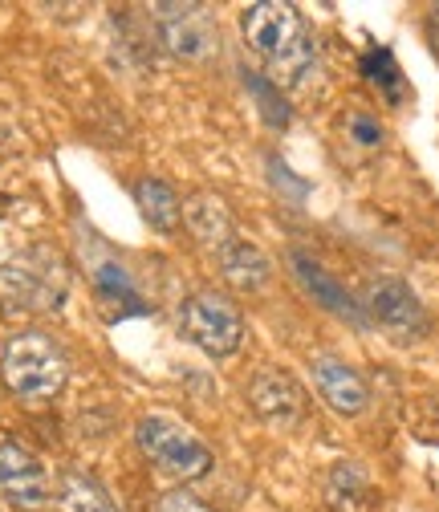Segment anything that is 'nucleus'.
<instances>
[{
    "label": "nucleus",
    "mask_w": 439,
    "mask_h": 512,
    "mask_svg": "<svg viewBox=\"0 0 439 512\" xmlns=\"http://www.w3.org/2000/svg\"><path fill=\"white\" fill-rule=\"evenodd\" d=\"M155 512H216L208 500H200L196 492H187V488H171L159 496V508Z\"/></svg>",
    "instance_id": "obj_21"
},
{
    "label": "nucleus",
    "mask_w": 439,
    "mask_h": 512,
    "mask_svg": "<svg viewBox=\"0 0 439 512\" xmlns=\"http://www.w3.org/2000/svg\"><path fill=\"white\" fill-rule=\"evenodd\" d=\"M183 224L187 232H192L204 248H224L232 236H236V224H232V212L224 204V196H216V191H192V196L183 200Z\"/></svg>",
    "instance_id": "obj_12"
},
{
    "label": "nucleus",
    "mask_w": 439,
    "mask_h": 512,
    "mask_svg": "<svg viewBox=\"0 0 439 512\" xmlns=\"http://www.w3.org/2000/svg\"><path fill=\"white\" fill-rule=\"evenodd\" d=\"M57 492H61V504H66L70 512H118L114 496H110L94 476H86V472H78V468L61 472Z\"/></svg>",
    "instance_id": "obj_17"
},
{
    "label": "nucleus",
    "mask_w": 439,
    "mask_h": 512,
    "mask_svg": "<svg viewBox=\"0 0 439 512\" xmlns=\"http://www.w3.org/2000/svg\"><path fill=\"white\" fill-rule=\"evenodd\" d=\"M135 439H139V452L171 480L187 484V480H200L212 472L216 456L212 447L171 415H143L139 427H135Z\"/></svg>",
    "instance_id": "obj_4"
},
{
    "label": "nucleus",
    "mask_w": 439,
    "mask_h": 512,
    "mask_svg": "<svg viewBox=\"0 0 439 512\" xmlns=\"http://www.w3.org/2000/svg\"><path fill=\"white\" fill-rule=\"evenodd\" d=\"M326 496L338 512H358L362 500H366V472L358 464H334L330 472V484H326Z\"/></svg>",
    "instance_id": "obj_18"
},
{
    "label": "nucleus",
    "mask_w": 439,
    "mask_h": 512,
    "mask_svg": "<svg viewBox=\"0 0 439 512\" xmlns=\"http://www.w3.org/2000/svg\"><path fill=\"white\" fill-rule=\"evenodd\" d=\"M427 37H431V45L439 53V9H431V17H427Z\"/></svg>",
    "instance_id": "obj_22"
},
{
    "label": "nucleus",
    "mask_w": 439,
    "mask_h": 512,
    "mask_svg": "<svg viewBox=\"0 0 439 512\" xmlns=\"http://www.w3.org/2000/svg\"><path fill=\"white\" fill-rule=\"evenodd\" d=\"M244 86H248V94L261 102V114L269 118V126H285V122H289V102L281 98V90H277L269 78H261V74H244Z\"/></svg>",
    "instance_id": "obj_19"
},
{
    "label": "nucleus",
    "mask_w": 439,
    "mask_h": 512,
    "mask_svg": "<svg viewBox=\"0 0 439 512\" xmlns=\"http://www.w3.org/2000/svg\"><path fill=\"white\" fill-rule=\"evenodd\" d=\"M66 265L49 248H29L0 265V309L5 313H53L66 301Z\"/></svg>",
    "instance_id": "obj_3"
},
{
    "label": "nucleus",
    "mask_w": 439,
    "mask_h": 512,
    "mask_svg": "<svg viewBox=\"0 0 439 512\" xmlns=\"http://www.w3.org/2000/svg\"><path fill=\"white\" fill-rule=\"evenodd\" d=\"M309 374H313V382H318L322 399L338 415H362L370 407V387L350 362H342L334 354H318V358H309Z\"/></svg>",
    "instance_id": "obj_10"
},
{
    "label": "nucleus",
    "mask_w": 439,
    "mask_h": 512,
    "mask_svg": "<svg viewBox=\"0 0 439 512\" xmlns=\"http://www.w3.org/2000/svg\"><path fill=\"white\" fill-rule=\"evenodd\" d=\"M240 33L248 49L261 53L269 66L285 78H301L313 66V41L305 29V17L285 5V0H261L240 13Z\"/></svg>",
    "instance_id": "obj_1"
},
{
    "label": "nucleus",
    "mask_w": 439,
    "mask_h": 512,
    "mask_svg": "<svg viewBox=\"0 0 439 512\" xmlns=\"http://www.w3.org/2000/svg\"><path fill=\"white\" fill-rule=\"evenodd\" d=\"M289 265H293L297 281L305 285V293L322 309H330L334 317H346V322H354V326H366V313L354 305V297L342 289V281L334 273H326L322 261H313V256H305V252H289Z\"/></svg>",
    "instance_id": "obj_11"
},
{
    "label": "nucleus",
    "mask_w": 439,
    "mask_h": 512,
    "mask_svg": "<svg viewBox=\"0 0 439 512\" xmlns=\"http://www.w3.org/2000/svg\"><path fill=\"white\" fill-rule=\"evenodd\" d=\"M155 33L163 49H171L183 61H204L220 49V29L216 17L204 5H155Z\"/></svg>",
    "instance_id": "obj_6"
},
{
    "label": "nucleus",
    "mask_w": 439,
    "mask_h": 512,
    "mask_svg": "<svg viewBox=\"0 0 439 512\" xmlns=\"http://www.w3.org/2000/svg\"><path fill=\"white\" fill-rule=\"evenodd\" d=\"M220 269H224L228 285L240 289V293H261V289L273 281L269 256H265L253 240H240V236H232V240L220 248Z\"/></svg>",
    "instance_id": "obj_13"
},
{
    "label": "nucleus",
    "mask_w": 439,
    "mask_h": 512,
    "mask_svg": "<svg viewBox=\"0 0 439 512\" xmlns=\"http://www.w3.org/2000/svg\"><path fill=\"white\" fill-rule=\"evenodd\" d=\"M94 289H98V301H102V313H106V317L147 313V301L139 297L131 273H127V269H118L114 261H106V265L94 269Z\"/></svg>",
    "instance_id": "obj_14"
},
{
    "label": "nucleus",
    "mask_w": 439,
    "mask_h": 512,
    "mask_svg": "<svg viewBox=\"0 0 439 512\" xmlns=\"http://www.w3.org/2000/svg\"><path fill=\"white\" fill-rule=\"evenodd\" d=\"M179 334L212 358H232L244 342V313L220 289H200L179 305Z\"/></svg>",
    "instance_id": "obj_5"
},
{
    "label": "nucleus",
    "mask_w": 439,
    "mask_h": 512,
    "mask_svg": "<svg viewBox=\"0 0 439 512\" xmlns=\"http://www.w3.org/2000/svg\"><path fill=\"white\" fill-rule=\"evenodd\" d=\"M366 317H374V322L383 330H391L395 338L427 334V313L403 277H383L366 289Z\"/></svg>",
    "instance_id": "obj_8"
},
{
    "label": "nucleus",
    "mask_w": 439,
    "mask_h": 512,
    "mask_svg": "<svg viewBox=\"0 0 439 512\" xmlns=\"http://www.w3.org/2000/svg\"><path fill=\"white\" fill-rule=\"evenodd\" d=\"M362 78H366L374 90H379L391 106L407 102V78H403L399 61H395V53H391L387 45H370V49L362 53Z\"/></svg>",
    "instance_id": "obj_16"
},
{
    "label": "nucleus",
    "mask_w": 439,
    "mask_h": 512,
    "mask_svg": "<svg viewBox=\"0 0 439 512\" xmlns=\"http://www.w3.org/2000/svg\"><path fill=\"white\" fill-rule=\"evenodd\" d=\"M0 378L5 387L25 399V403H45L53 399L70 378V358L49 334L41 330H21L5 342V354H0Z\"/></svg>",
    "instance_id": "obj_2"
},
{
    "label": "nucleus",
    "mask_w": 439,
    "mask_h": 512,
    "mask_svg": "<svg viewBox=\"0 0 439 512\" xmlns=\"http://www.w3.org/2000/svg\"><path fill=\"white\" fill-rule=\"evenodd\" d=\"M346 131H350V139H354L358 147H383V139H387V131L379 126V118L366 114V110H354V114H350Z\"/></svg>",
    "instance_id": "obj_20"
},
{
    "label": "nucleus",
    "mask_w": 439,
    "mask_h": 512,
    "mask_svg": "<svg viewBox=\"0 0 439 512\" xmlns=\"http://www.w3.org/2000/svg\"><path fill=\"white\" fill-rule=\"evenodd\" d=\"M0 496H5L17 512H37L53 496L45 464L17 439H0Z\"/></svg>",
    "instance_id": "obj_7"
},
{
    "label": "nucleus",
    "mask_w": 439,
    "mask_h": 512,
    "mask_svg": "<svg viewBox=\"0 0 439 512\" xmlns=\"http://www.w3.org/2000/svg\"><path fill=\"white\" fill-rule=\"evenodd\" d=\"M135 204L143 212V220L155 228V232H175L179 220H183V204L175 196V187L163 183V179H139L135 183Z\"/></svg>",
    "instance_id": "obj_15"
},
{
    "label": "nucleus",
    "mask_w": 439,
    "mask_h": 512,
    "mask_svg": "<svg viewBox=\"0 0 439 512\" xmlns=\"http://www.w3.org/2000/svg\"><path fill=\"white\" fill-rule=\"evenodd\" d=\"M248 407H253L269 427H297L305 415V395L297 391V382L285 370H261L248 382Z\"/></svg>",
    "instance_id": "obj_9"
}]
</instances>
